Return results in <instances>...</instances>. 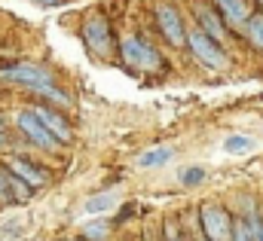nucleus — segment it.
Instances as JSON below:
<instances>
[{
	"label": "nucleus",
	"mask_w": 263,
	"mask_h": 241,
	"mask_svg": "<svg viewBox=\"0 0 263 241\" xmlns=\"http://www.w3.org/2000/svg\"><path fill=\"white\" fill-rule=\"evenodd\" d=\"M117 64L126 67L129 73H144V76H159L168 70V58L159 49V43L138 31V28H126L120 31V52H117Z\"/></svg>",
	"instance_id": "1"
},
{
	"label": "nucleus",
	"mask_w": 263,
	"mask_h": 241,
	"mask_svg": "<svg viewBox=\"0 0 263 241\" xmlns=\"http://www.w3.org/2000/svg\"><path fill=\"white\" fill-rule=\"evenodd\" d=\"M80 40L83 49L89 52V58L98 64H117V52H120V31L110 18L107 9H89L80 18Z\"/></svg>",
	"instance_id": "2"
},
{
	"label": "nucleus",
	"mask_w": 263,
	"mask_h": 241,
	"mask_svg": "<svg viewBox=\"0 0 263 241\" xmlns=\"http://www.w3.org/2000/svg\"><path fill=\"white\" fill-rule=\"evenodd\" d=\"M150 28L172 52H187L190 40V15L187 6H178L175 0H150Z\"/></svg>",
	"instance_id": "3"
},
{
	"label": "nucleus",
	"mask_w": 263,
	"mask_h": 241,
	"mask_svg": "<svg viewBox=\"0 0 263 241\" xmlns=\"http://www.w3.org/2000/svg\"><path fill=\"white\" fill-rule=\"evenodd\" d=\"M0 83L15 86L37 101L49 86L59 83V73H55V67H49L43 61H6V64H0Z\"/></svg>",
	"instance_id": "4"
},
{
	"label": "nucleus",
	"mask_w": 263,
	"mask_h": 241,
	"mask_svg": "<svg viewBox=\"0 0 263 241\" xmlns=\"http://www.w3.org/2000/svg\"><path fill=\"white\" fill-rule=\"evenodd\" d=\"M187 55L193 58L196 67L202 70H208V73H227V70H233V52L223 46V43H217L214 37H208L202 28H196L193 22H190V40H187Z\"/></svg>",
	"instance_id": "5"
},
{
	"label": "nucleus",
	"mask_w": 263,
	"mask_h": 241,
	"mask_svg": "<svg viewBox=\"0 0 263 241\" xmlns=\"http://www.w3.org/2000/svg\"><path fill=\"white\" fill-rule=\"evenodd\" d=\"M12 125H15L18 137L25 140V147L34 150V153H40V156H55L59 150H65V144H62V140H59L43 122L37 119L34 113H31L28 104L15 107V113H12Z\"/></svg>",
	"instance_id": "6"
},
{
	"label": "nucleus",
	"mask_w": 263,
	"mask_h": 241,
	"mask_svg": "<svg viewBox=\"0 0 263 241\" xmlns=\"http://www.w3.org/2000/svg\"><path fill=\"white\" fill-rule=\"evenodd\" d=\"M199 217V241H233L236 214L223 202H202L196 208Z\"/></svg>",
	"instance_id": "7"
},
{
	"label": "nucleus",
	"mask_w": 263,
	"mask_h": 241,
	"mask_svg": "<svg viewBox=\"0 0 263 241\" xmlns=\"http://www.w3.org/2000/svg\"><path fill=\"white\" fill-rule=\"evenodd\" d=\"M0 162H3L15 177H22L28 186H34L37 192L46 189V186L52 183V168H49V165L40 159V153H34V150H25V153H6V156H0Z\"/></svg>",
	"instance_id": "8"
},
{
	"label": "nucleus",
	"mask_w": 263,
	"mask_h": 241,
	"mask_svg": "<svg viewBox=\"0 0 263 241\" xmlns=\"http://www.w3.org/2000/svg\"><path fill=\"white\" fill-rule=\"evenodd\" d=\"M187 15H190V22H193L196 28H202L208 37H214L217 43H223L227 49H233L236 34L227 28V22L220 18V12L214 9L211 0H187Z\"/></svg>",
	"instance_id": "9"
},
{
	"label": "nucleus",
	"mask_w": 263,
	"mask_h": 241,
	"mask_svg": "<svg viewBox=\"0 0 263 241\" xmlns=\"http://www.w3.org/2000/svg\"><path fill=\"white\" fill-rule=\"evenodd\" d=\"M28 107H31V113L43 122L65 147H70V144L77 140V128H73V122H70V116H67V110L52 107V104H43V101H28Z\"/></svg>",
	"instance_id": "10"
},
{
	"label": "nucleus",
	"mask_w": 263,
	"mask_h": 241,
	"mask_svg": "<svg viewBox=\"0 0 263 241\" xmlns=\"http://www.w3.org/2000/svg\"><path fill=\"white\" fill-rule=\"evenodd\" d=\"M214 3V9L220 12V18L227 22V28L239 37L242 34V28L248 25V18L257 12V6H254V0H211Z\"/></svg>",
	"instance_id": "11"
},
{
	"label": "nucleus",
	"mask_w": 263,
	"mask_h": 241,
	"mask_svg": "<svg viewBox=\"0 0 263 241\" xmlns=\"http://www.w3.org/2000/svg\"><path fill=\"white\" fill-rule=\"evenodd\" d=\"M34 195H37L34 186H28L22 177H15V174L0 162V205H25V202H31Z\"/></svg>",
	"instance_id": "12"
},
{
	"label": "nucleus",
	"mask_w": 263,
	"mask_h": 241,
	"mask_svg": "<svg viewBox=\"0 0 263 241\" xmlns=\"http://www.w3.org/2000/svg\"><path fill=\"white\" fill-rule=\"evenodd\" d=\"M117 208H120V195H117L114 189L92 192V195L83 202V214H89V217H110Z\"/></svg>",
	"instance_id": "13"
},
{
	"label": "nucleus",
	"mask_w": 263,
	"mask_h": 241,
	"mask_svg": "<svg viewBox=\"0 0 263 241\" xmlns=\"http://www.w3.org/2000/svg\"><path fill=\"white\" fill-rule=\"evenodd\" d=\"M114 223L110 217H95L80 226V241H110L114 238Z\"/></svg>",
	"instance_id": "14"
},
{
	"label": "nucleus",
	"mask_w": 263,
	"mask_h": 241,
	"mask_svg": "<svg viewBox=\"0 0 263 241\" xmlns=\"http://www.w3.org/2000/svg\"><path fill=\"white\" fill-rule=\"evenodd\" d=\"M220 150H223L227 156H248V153L257 150V137H251V134H245V131H230V134L220 140Z\"/></svg>",
	"instance_id": "15"
},
{
	"label": "nucleus",
	"mask_w": 263,
	"mask_h": 241,
	"mask_svg": "<svg viewBox=\"0 0 263 241\" xmlns=\"http://www.w3.org/2000/svg\"><path fill=\"white\" fill-rule=\"evenodd\" d=\"M242 40H245V46L254 52V55H260L263 58V9H257L251 18H248V25L242 28V34H239Z\"/></svg>",
	"instance_id": "16"
},
{
	"label": "nucleus",
	"mask_w": 263,
	"mask_h": 241,
	"mask_svg": "<svg viewBox=\"0 0 263 241\" xmlns=\"http://www.w3.org/2000/svg\"><path fill=\"white\" fill-rule=\"evenodd\" d=\"M25 150H28V147H25V140L18 137L12 119H9L6 113H0V156H6V153H25Z\"/></svg>",
	"instance_id": "17"
},
{
	"label": "nucleus",
	"mask_w": 263,
	"mask_h": 241,
	"mask_svg": "<svg viewBox=\"0 0 263 241\" xmlns=\"http://www.w3.org/2000/svg\"><path fill=\"white\" fill-rule=\"evenodd\" d=\"M172 159H175V147H168V144H162V147H150V150H144V153L138 156V168H144V171L165 168Z\"/></svg>",
	"instance_id": "18"
},
{
	"label": "nucleus",
	"mask_w": 263,
	"mask_h": 241,
	"mask_svg": "<svg viewBox=\"0 0 263 241\" xmlns=\"http://www.w3.org/2000/svg\"><path fill=\"white\" fill-rule=\"evenodd\" d=\"M260 229H263V217H257V220L236 217V226H233V241H260Z\"/></svg>",
	"instance_id": "19"
},
{
	"label": "nucleus",
	"mask_w": 263,
	"mask_h": 241,
	"mask_svg": "<svg viewBox=\"0 0 263 241\" xmlns=\"http://www.w3.org/2000/svg\"><path fill=\"white\" fill-rule=\"evenodd\" d=\"M205 180H208V168H205V165H184V168L178 171V183L187 186V189L202 186Z\"/></svg>",
	"instance_id": "20"
},
{
	"label": "nucleus",
	"mask_w": 263,
	"mask_h": 241,
	"mask_svg": "<svg viewBox=\"0 0 263 241\" xmlns=\"http://www.w3.org/2000/svg\"><path fill=\"white\" fill-rule=\"evenodd\" d=\"M159 241H187V235H184V223H181L178 217H165V220H162Z\"/></svg>",
	"instance_id": "21"
},
{
	"label": "nucleus",
	"mask_w": 263,
	"mask_h": 241,
	"mask_svg": "<svg viewBox=\"0 0 263 241\" xmlns=\"http://www.w3.org/2000/svg\"><path fill=\"white\" fill-rule=\"evenodd\" d=\"M31 3H37V6H65L67 0H31Z\"/></svg>",
	"instance_id": "22"
},
{
	"label": "nucleus",
	"mask_w": 263,
	"mask_h": 241,
	"mask_svg": "<svg viewBox=\"0 0 263 241\" xmlns=\"http://www.w3.org/2000/svg\"><path fill=\"white\" fill-rule=\"evenodd\" d=\"M254 6H257V9H263V0H254Z\"/></svg>",
	"instance_id": "23"
},
{
	"label": "nucleus",
	"mask_w": 263,
	"mask_h": 241,
	"mask_svg": "<svg viewBox=\"0 0 263 241\" xmlns=\"http://www.w3.org/2000/svg\"><path fill=\"white\" fill-rule=\"evenodd\" d=\"M260 241H263V229H260Z\"/></svg>",
	"instance_id": "24"
}]
</instances>
